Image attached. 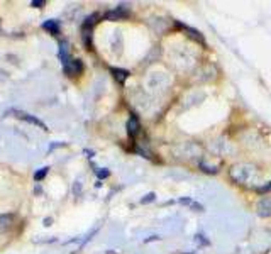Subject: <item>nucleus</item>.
Wrapping results in <instances>:
<instances>
[{
  "mask_svg": "<svg viewBox=\"0 0 271 254\" xmlns=\"http://www.w3.org/2000/svg\"><path fill=\"white\" fill-rule=\"evenodd\" d=\"M14 115H15V117H19V119H22V120H27V122H31V124L41 127V129H44V130H49L48 125H46L44 122L39 120L37 117H34V115H31V114H26V112H20V110H14Z\"/></svg>",
  "mask_w": 271,
  "mask_h": 254,
  "instance_id": "1",
  "label": "nucleus"
},
{
  "mask_svg": "<svg viewBox=\"0 0 271 254\" xmlns=\"http://www.w3.org/2000/svg\"><path fill=\"white\" fill-rule=\"evenodd\" d=\"M83 71V63L80 59H70L64 64V73L66 75H80Z\"/></svg>",
  "mask_w": 271,
  "mask_h": 254,
  "instance_id": "2",
  "label": "nucleus"
},
{
  "mask_svg": "<svg viewBox=\"0 0 271 254\" xmlns=\"http://www.w3.org/2000/svg\"><path fill=\"white\" fill-rule=\"evenodd\" d=\"M127 132L131 137H136L137 134H139V120H137L136 117H131L127 122Z\"/></svg>",
  "mask_w": 271,
  "mask_h": 254,
  "instance_id": "3",
  "label": "nucleus"
},
{
  "mask_svg": "<svg viewBox=\"0 0 271 254\" xmlns=\"http://www.w3.org/2000/svg\"><path fill=\"white\" fill-rule=\"evenodd\" d=\"M258 208H259V215L261 217L271 215V200H261V203L258 205Z\"/></svg>",
  "mask_w": 271,
  "mask_h": 254,
  "instance_id": "4",
  "label": "nucleus"
},
{
  "mask_svg": "<svg viewBox=\"0 0 271 254\" xmlns=\"http://www.w3.org/2000/svg\"><path fill=\"white\" fill-rule=\"evenodd\" d=\"M42 29L51 31L53 34H58V32H59V24H58V20H46V22L42 24Z\"/></svg>",
  "mask_w": 271,
  "mask_h": 254,
  "instance_id": "5",
  "label": "nucleus"
},
{
  "mask_svg": "<svg viewBox=\"0 0 271 254\" xmlns=\"http://www.w3.org/2000/svg\"><path fill=\"white\" fill-rule=\"evenodd\" d=\"M59 58H61V61H63L64 64L68 63V42L66 41H61L59 42Z\"/></svg>",
  "mask_w": 271,
  "mask_h": 254,
  "instance_id": "6",
  "label": "nucleus"
},
{
  "mask_svg": "<svg viewBox=\"0 0 271 254\" xmlns=\"http://www.w3.org/2000/svg\"><path fill=\"white\" fill-rule=\"evenodd\" d=\"M178 25H180V24H178ZM180 27H181L183 31H186V32H188V36H190V37H195L198 42H203V37H202V34H200L198 31H195V29H191V27H186V25H183V24L180 25Z\"/></svg>",
  "mask_w": 271,
  "mask_h": 254,
  "instance_id": "7",
  "label": "nucleus"
},
{
  "mask_svg": "<svg viewBox=\"0 0 271 254\" xmlns=\"http://www.w3.org/2000/svg\"><path fill=\"white\" fill-rule=\"evenodd\" d=\"M112 73H114L115 80H117L119 83H124V80L127 78V75H129L125 70H119V68H112Z\"/></svg>",
  "mask_w": 271,
  "mask_h": 254,
  "instance_id": "8",
  "label": "nucleus"
},
{
  "mask_svg": "<svg viewBox=\"0 0 271 254\" xmlns=\"http://www.w3.org/2000/svg\"><path fill=\"white\" fill-rule=\"evenodd\" d=\"M125 15H127V12H124V9H122V5H120L117 10H114V12H108L105 17H107V19H117V17H125Z\"/></svg>",
  "mask_w": 271,
  "mask_h": 254,
  "instance_id": "9",
  "label": "nucleus"
},
{
  "mask_svg": "<svg viewBox=\"0 0 271 254\" xmlns=\"http://www.w3.org/2000/svg\"><path fill=\"white\" fill-rule=\"evenodd\" d=\"M48 171H49V168L48 166H44V168H41V169H37V171L34 173V180L36 181H39V180H42L46 175H48Z\"/></svg>",
  "mask_w": 271,
  "mask_h": 254,
  "instance_id": "10",
  "label": "nucleus"
},
{
  "mask_svg": "<svg viewBox=\"0 0 271 254\" xmlns=\"http://www.w3.org/2000/svg\"><path fill=\"white\" fill-rule=\"evenodd\" d=\"M10 222H12V215H0V227L2 229L9 227Z\"/></svg>",
  "mask_w": 271,
  "mask_h": 254,
  "instance_id": "11",
  "label": "nucleus"
},
{
  "mask_svg": "<svg viewBox=\"0 0 271 254\" xmlns=\"http://www.w3.org/2000/svg\"><path fill=\"white\" fill-rule=\"evenodd\" d=\"M97 176H98L100 178V180H103V178H107L108 175H110V173H108V169H97Z\"/></svg>",
  "mask_w": 271,
  "mask_h": 254,
  "instance_id": "12",
  "label": "nucleus"
},
{
  "mask_svg": "<svg viewBox=\"0 0 271 254\" xmlns=\"http://www.w3.org/2000/svg\"><path fill=\"white\" fill-rule=\"evenodd\" d=\"M154 198H156V195H154V193H147L146 197H144L142 200H141V203H149V202H154Z\"/></svg>",
  "mask_w": 271,
  "mask_h": 254,
  "instance_id": "13",
  "label": "nucleus"
},
{
  "mask_svg": "<svg viewBox=\"0 0 271 254\" xmlns=\"http://www.w3.org/2000/svg\"><path fill=\"white\" fill-rule=\"evenodd\" d=\"M31 5L32 7H42L44 5V2H42V0H34V2H31Z\"/></svg>",
  "mask_w": 271,
  "mask_h": 254,
  "instance_id": "14",
  "label": "nucleus"
},
{
  "mask_svg": "<svg viewBox=\"0 0 271 254\" xmlns=\"http://www.w3.org/2000/svg\"><path fill=\"white\" fill-rule=\"evenodd\" d=\"M75 195H80V181H75Z\"/></svg>",
  "mask_w": 271,
  "mask_h": 254,
  "instance_id": "15",
  "label": "nucleus"
},
{
  "mask_svg": "<svg viewBox=\"0 0 271 254\" xmlns=\"http://www.w3.org/2000/svg\"><path fill=\"white\" fill-rule=\"evenodd\" d=\"M7 78V73L3 70H0V80H5Z\"/></svg>",
  "mask_w": 271,
  "mask_h": 254,
  "instance_id": "16",
  "label": "nucleus"
},
{
  "mask_svg": "<svg viewBox=\"0 0 271 254\" xmlns=\"http://www.w3.org/2000/svg\"><path fill=\"white\" fill-rule=\"evenodd\" d=\"M44 226H46V227L51 226V219H46V220H44Z\"/></svg>",
  "mask_w": 271,
  "mask_h": 254,
  "instance_id": "17",
  "label": "nucleus"
}]
</instances>
